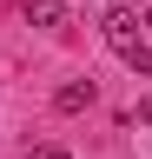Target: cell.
Instances as JSON below:
<instances>
[{"mask_svg": "<svg viewBox=\"0 0 152 159\" xmlns=\"http://www.w3.org/2000/svg\"><path fill=\"white\" fill-rule=\"evenodd\" d=\"M66 20V0H27V27H60Z\"/></svg>", "mask_w": 152, "mask_h": 159, "instance_id": "obj_2", "label": "cell"}, {"mask_svg": "<svg viewBox=\"0 0 152 159\" xmlns=\"http://www.w3.org/2000/svg\"><path fill=\"white\" fill-rule=\"evenodd\" d=\"M106 40L112 47H132L139 40V13H106Z\"/></svg>", "mask_w": 152, "mask_h": 159, "instance_id": "obj_3", "label": "cell"}, {"mask_svg": "<svg viewBox=\"0 0 152 159\" xmlns=\"http://www.w3.org/2000/svg\"><path fill=\"white\" fill-rule=\"evenodd\" d=\"M93 99H99V86H93V80H66V86L53 93V106H60V113H86Z\"/></svg>", "mask_w": 152, "mask_h": 159, "instance_id": "obj_1", "label": "cell"}, {"mask_svg": "<svg viewBox=\"0 0 152 159\" xmlns=\"http://www.w3.org/2000/svg\"><path fill=\"white\" fill-rule=\"evenodd\" d=\"M27 159H73V152H66V146H33Z\"/></svg>", "mask_w": 152, "mask_h": 159, "instance_id": "obj_5", "label": "cell"}, {"mask_svg": "<svg viewBox=\"0 0 152 159\" xmlns=\"http://www.w3.org/2000/svg\"><path fill=\"white\" fill-rule=\"evenodd\" d=\"M119 53H126V66L139 80H152V47H145V40H132V47H119Z\"/></svg>", "mask_w": 152, "mask_h": 159, "instance_id": "obj_4", "label": "cell"}]
</instances>
